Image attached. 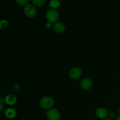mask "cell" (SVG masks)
I'll return each mask as SVG.
<instances>
[{
  "instance_id": "1",
  "label": "cell",
  "mask_w": 120,
  "mask_h": 120,
  "mask_svg": "<svg viewBox=\"0 0 120 120\" xmlns=\"http://www.w3.org/2000/svg\"><path fill=\"white\" fill-rule=\"evenodd\" d=\"M40 106L44 110H50L52 109L55 104V101L53 98L50 96H45L41 98L40 101Z\"/></svg>"
},
{
  "instance_id": "2",
  "label": "cell",
  "mask_w": 120,
  "mask_h": 120,
  "mask_svg": "<svg viewBox=\"0 0 120 120\" xmlns=\"http://www.w3.org/2000/svg\"><path fill=\"white\" fill-rule=\"evenodd\" d=\"M46 19L50 23H56L59 18V14L55 9H49L46 12Z\"/></svg>"
},
{
  "instance_id": "3",
  "label": "cell",
  "mask_w": 120,
  "mask_h": 120,
  "mask_svg": "<svg viewBox=\"0 0 120 120\" xmlns=\"http://www.w3.org/2000/svg\"><path fill=\"white\" fill-rule=\"evenodd\" d=\"M23 13L27 17L33 18L36 16L38 14V11L36 7L34 5L28 4L24 6Z\"/></svg>"
},
{
  "instance_id": "4",
  "label": "cell",
  "mask_w": 120,
  "mask_h": 120,
  "mask_svg": "<svg viewBox=\"0 0 120 120\" xmlns=\"http://www.w3.org/2000/svg\"><path fill=\"white\" fill-rule=\"evenodd\" d=\"M46 117L49 120H59L60 119V113L56 109H51L46 112Z\"/></svg>"
},
{
  "instance_id": "5",
  "label": "cell",
  "mask_w": 120,
  "mask_h": 120,
  "mask_svg": "<svg viewBox=\"0 0 120 120\" xmlns=\"http://www.w3.org/2000/svg\"><path fill=\"white\" fill-rule=\"evenodd\" d=\"M82 73V69L79 67H73L69 71V75L71 79L77 80L80 77Z\"/></svg>"
},
{
  "instance_id": "6",
  "label": "cell",
  "mask_w": 120,
  "mask_h": 120,
  "mask_svg": "<svg viewBox=\"0 0 120 120\" xmlns=\"http://www.w3.org/2000/svg\"><path fill=\"white\" fill-rule=\"evenodd\" d=\"M80 86L84 90H89L92 88L93 82L89 78H84L80 82Z\"/></svg>"
},
{
  "instance_id": "7",
  "label": "cell",
  "mask_w": 120,
  "mask_h": 120,
  "mask_svg": "<svg viewBox=\"0 0 120 120\" xmlns=\"http://www.w3.org/2000/svg\"><path fill=\"white\" fill-rule=\"evenodd\" d=\"M95 114L97 118L101 120L105 119L108 116L107 111L105 108L103 107H98V109H96Z\"/></svg>"
},
{
  "instance_id": "8",
  "label": "cell",
  "mask_w": 120,
  "mask_h": 120,
  "mask_svg": "<svg viewBox=\"0 0 120 120\" xmlns=\"http://www.w3.org/2000/svg\"><path fill=\"white\" fill-rule=\"evenodd\" d=\"M53 29L56 33L62 34V33L64 32L66 29V27L64 23H63L62 22H57L54 23V25H53Z\"/></svg>"
},
{
  "instance_id": "9",
  "label": "cell",
  "mask_w": 120,
  "mask_h": 120,
  "mask_svg": "<svg viewBox=\"0 0 120 120\" xmlns=\"http://www.w3.org/2000/svg\"><path fill=\"white\" fill-rule=\"evenodd\" d=\"M17 101V98L16 96L12 94H8L5 97L4 102L9 105H12L15 104Z\"/></svg>"
},
{
  "instance_id": "10",
  "label": "cell",
  "mask_w": 120,
  "mask_h": 120,
  "mask_svg": "<svg viewBox=\"0 0 120 120\" xmlns=\"http://www.w3.org/2000/svg\"><path fill=\"white\" fill-rule=\"evenodd\" d=\"M16 114H17L16 110L13 108L7 109L5 111V115L6 117L9 118V119L14 118L16 116Z\"/></svg>"
},
{
  "instance_id": "11",
  "label": "cell",
  "mask_w": 120,
  "mask_h": 120,
  "mask_svg": "<svg viewBox=\"0 0 120 120\" xmlns=\"http://www.w3.org/2000/svg\"><path fill=\"white\" fill-rule=\"evenodd\" d=\"M60 5V1L59 0H50L49 2V6L52 9H56Z\"/></svg>"
},
{
  "instance_id": "12",
  "label": "cell",
  "mask_w": 120,
  "mask_h": 120,
  "mask_svg": "<svg viewBox=\"0 0 120 120\" xmlns=\"http://www.w3.org/2000/svg\"><path fill=\"white\" fill-rule=\"evenodd\" d=\"M30 1L35 7H40L43 6L45 4L46 0H30Z\"/></svg>"
},
{
  "instance_id": "13",
  "label": "cell",
  "mask_w": 120,
  "mask_h": 120,
  "mask_svg": "<svg viewBox=\"0 0 120 120\" xmlns=\"http://www.w3.org/2000/svg\"><path fill=\"white\" fill-rule=\"evenodd\" d=\"M8 23L6 20H2L0 22V28L1 29H5L8 27Z\"/></svg>"
},
{
  "instance_id": "14",
  "label": "cell",
  "mask_w": 120,
  "mask_h": 120,
  "mask_svg": "<svg viewBox=\"0 0 120 120\" xmlns=\"http://www.w3.org/2000/svg\"><path fill=\"white\" fill-rule=\"evenodd\" d=\"M29 0H16V2L19 5L25 6L26 5L28 4V2Z\"/></svg>"
},
{
  "instance_id": "15",
  "label": "cell",
  "mask_w": 120,
  "mask_h": 120,
  "mask_svg": "<svg viewBox=\"0 0 120 120\" xmlns=\"http://www.w3.org/2000/svg\"><path fill=\"white\" fill-rule=\"evenodd\" d=\"M45 27L47 28V29H50V28H52V23L49 22H46L45 24Z\"/></svg>"
},
{
  "instance_id": "16",
  "label": "cell",
  "mask_w": 120,
  "mask_h": 120,
  "mask_svg": "<svg viewBox=\"0 0 120 120\" xmlns=\"http://www.w3.org/2000/svg\"><path fill=\"white\" fill-rule=\"evenodd\" d=\"M116 120H120V115L117 117V119H116Z\"/></svg>"
},
{
  "instance_id": "17",
  "label": "cell",
  "mask_w": 120,
  "mask_h": 120,
  "mask_svg": "<svg viewBox=\"0 0 120 120\" xmlns=\"http://www.w3.org/2000/svg\"><path fill=\"white\" fill-rule=\"evenodd\" d=\"M118 113H119V114L120 115V107L119 109H118Z\"/></svg>"
},
{
  "instance_id": "18",
  "label": "cell",
  "mask_w": 120,
  "mask_h": 120,
  "mask_svg": "<svg viewBox=\"0 0 120 120\" xmlns=\"http://www.w3.org/2000/svg\"><path fill=\"white\" fill-rule=\"evenodd\" d=\"M102 120H110V119H107V118H105V119Z\"/></svg>"
},
{
  "instance_id": "19",
  "label": "cell",
  "mask_w": 120,
  "mask_h": 120,
  "mask_svg": "<svg viewBox=\"0 0 120 120\" xmlns=\"http://www.w3.org/2000/svg\"></svg>"
}]
</instances>
